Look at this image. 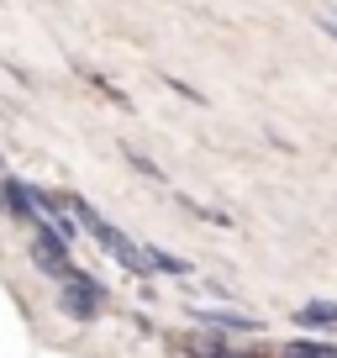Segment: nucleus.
I'll return each mask as SVG.
<instances>
[{
  "mask_svg": "<svg viewBox=\"0 0 337 358\" xmlns=\"http://www.w3.org/2000/svg\"><path fill=\"white\" fill-rule=\"evenodd\" d=\"M127 164H132V169H143V174H148V179H158V185H168V179H164V169H158L153 158H143V153H127Z\"/></svg>",
  "mask_w": 337,
  "mask_h": 358,
  "instance_id": "8",
  "label": "nucleus"
},
{
  "mask_svg": "<svg viewBox=\"0 0 337 358\" xmlns=\"http://www.w3.org/2000/svg\"><path fill=\"white\" fill-rule=\"evenodd\" d=\"M143 264H148V274H190V264L164 253V248H143Z\"/></svg>",
  "mask_w": 337,
  "mask_h": 358,
  "instance_id": "5",
  "label": "nucleus"
},
{
  "mask_svg": "<svg viewBox=\"0 0 337 358\" xmlns=\"http://www.w3.org/2000/svg\"><path fill=\"white\" fill-rule=\"evenodd\" d=\"M316 27H322L327 37H337V22H332V11H322V16H316Z\"/></svg>",
  "mask_w": 337,
  "mask_h": 358,
  "instance_id": "11",
  "label": "nucleus"
},
{
  "mask_svg": "<svg viewBox=\"0 0 337 358\" xmlns=\"http://www.w3.org/2000/svg\"><path fill=\"white\" fill-rule=\"evenodd\" d=\"M164 79H168V90H180V95H185L190 106H206V95H201L195 85H185V79H174V74H164Z\"/></svg>",
  "mask_w": 337,
  "mask_h": 358,
  "instance_id": "9",
  "label": "nucleus"
},
{
  "mask_svg": "<svg viewBox=\"0 0 337 358\" xmlns=\"http://www.w3.org/2000/svg\"><path fill=\"white\" fill-rule=\"evenodd\" d=\"M32 264L43 268L48 280H58V285H64L69 274H74V264H69L64 243H53V237H48V232H37V237H32Z\"/></svg>",
  "mask_w": 337,
  "mask_h": 358,
  "instance_id": "2",
  "label": "nucleus"
},
{
  "mask_svg": "<svg viewBox=\"0 0 337 358\" xmlns=\"http://www.w3.org/2000/svg\"><path fill=\"white\" fill-rule=\"evenodd\" d=\"M180 206L190 216H201V222H211V227H232V216H222V211H211V206H201V201H190V195H180Z\"/></svg>",
  "mask_w": 337,
  "mask_h": 358,
  "instance_id": "7",
  "label": "nucleus"
},
{
  "mask_svg": "<svg viewBox=\"0 0 337 358\" xmlns=\"http://www.w3.org/2000/svg\"><path fill=\"white\" fill-rule=\"evenodd\" d=\"M206 327H222V332H259V316H243V311H195Z\"/></svg>",
  "mask_w": 337,
  "mask_h": 358,
  "instance_id": "4",
  "label": "nucleus"
},
{
  "mask_svg": "<svg viewBox=\"0 0 337 358\" xmlns=\"http://www.w3.org/2000/svg\"><path fill=\"white\" fill-rule=\"evenodd\" d=\"M58 311L74 316V322H95V316H101V285L74 268V274L58 285Z\"/></svg>",
  "mask_w": 337,
  "mask_h": 358,
  "instance_id": "1",
  "label": "nucleus"
},
{
  "mask_svg": "<svg viewBox=\"0 0 337 358\" xmlns=\"http://www.w3.org/2000/svg\"><path fill=\"white\" fill-rule=\"evenodd\" d=\"M295 327H311V332H337V301H306L295 311Z\"/></svg>",
  "mask_w": 337,
  "mask_h": 358,
  "instance_id": "3",
  "label": "nucleus"
},
{
  "mask_svg": "<svg viewBox=\"0 0 337 358\" xmlns=\"http://www.w3.org/2000/svg\"><path fill=\"white\" fill-rule=\"evenodd\" d=\"M185 348H190V358H232V353H227V343H222V337H190Z\"/></svg>",
  "mask_w": 337,
  "mask_h": 358,
  "instance_id": "6",
  "label": "nucleus"
},
{
  "mask_svg": "<svg viewBox=\"0 0 337 358\" xmlns=\"http://www.w3.org/2000/svg\"><path fill=\"white\" fill-rule=\"evenodd\" d=\"M285 358H322V343H290Z\"/></svg>",
  "mask_w": 337,
  "mask_h": 358,
  "instance_id": "10",
  "label": "nucleus"
},
{
  "mask_svg": "<svg viewBox=\"0 0 337 358\" xmlns=\"http://www.w3.org/2000/svg\"><path fill=\"white\" fill-rule=\"evenodd\" d=\"M0 179H6V174H0Z\"/></svg>",
  "mask_w": 337,
  "mask_h": 358,
  "instance_id": "12",
  "label": "nucleus"
}]
</instances>
